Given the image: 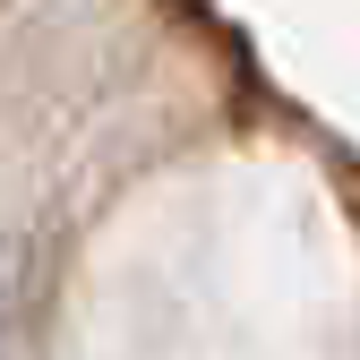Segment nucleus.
Returning a JSON list of instances; mask_svg holds the SVG:
<instances>
[{"label":"nucleus","mask_w":360,"mask_h":360,"mask_svg":"<svg viewBox=\"0 0 360 360\" xmlns=\"http://www.w3.org/2000/svg\"><path fill=\"white\" fill-rule=\"evenodd\" d=\"M9 300H18V257L0 240V360H9Z\"/></svg>","instance_id":"obj_1"}]
</instances>
